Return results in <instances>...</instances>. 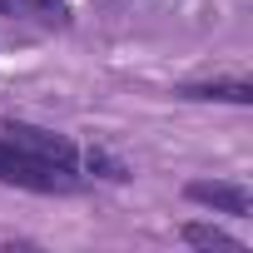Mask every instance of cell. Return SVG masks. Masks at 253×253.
I'll use <instances>...</instances> for the list:
<instances>
[{"label": "cell", "mask_w": 253, "mask_h": 253, "mask_svg": "<svg viewBox=\"0 0 253 253\" xmlns=\"http://www.w3.org/2000/svg\"><path fill=\"white\" fill-rule=\"evenodd\" d=\"M179 94H184V99H228V104H248V99H253V84H248V80H223V84H184Z\"/></svg>", "instance_id": "cell-4"}, {"label": "cell", "mask_w": 253, "mask_h": 253, "mask_svg": "<svg viewBox=\"0 0 253 253\" xmlns=\"http://www.w3.org/2000/svg\"><path fill=\"white\" fill-rule=\"evenodd\" d=\"M179 238H184L189 248H223V253H243V243H238L233 233L213 228V223H184V228H179Z\"/></svg>", "instance_id": "cell-5"}, {"label": "cell", "mask_w": 253, "mask_h": 253, "mask_svg": "<svg viewBox=\"0 0 253 253\" xmlns=\"http://www.w3.org/2000/svg\"><path fill=\"white\" fill-rule=\"evenodd\" d=\"M184 194H189L194 204H209V209L233 213V218H248V209H253V199H248L243 184H209V179H194Z\"/></svg>", "instance_id": "cell-3"}, {"label": "cell", "mask_w": 253, "mask_h": 253, "mask_svg": "<svg viewBox=\"0 0 253 253\" xmlns=\"http://www.w3.org/2000/svg\"><path fill=\"white\" fill-rule=\"evenodd\" d=\"M0 184H15V189H30V194H70V189H80V174L50 169L0 134Z\"/></svg>", "instance_id": "cell-1"}, {"label": "cell", "mask_w": 253, "mask_h": 253, "mask_svg": "<svg viewBox=\"0 0 253 253\" xmlns=\"http://www.w3.org/2000/svg\"><path fill=\"white\" fill-rule=\"evenodd\" d=\"M25 5H30V0H0V10H5V15H25Z\"/></svg>", "instance_id": "cell-6"}, {"label": "cell", "mask_w": 253, "mask_h": 253, "mask_svg": "<svg viewBox=\"0 0 253 253\" xmlns=\"http://www.w3.org/2000/svg\"><path fill=\"white\" fill-rule=\"evenodd\" d=\"M5 134L15 149H25L30 159H40V164H50V169H65V174H75L80 169V149L65 139V134H55V129H40V124H25V119H10Z\"/></svg>", "instance_id": "cell-2"}]
</instances>
